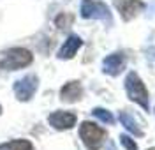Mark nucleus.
Here are the masks:
<instances>
[{
    "label": "nucleus",
    "mask_w": 155,
    "mask_h": 150,
    "mask_svg": "<svg viewBox=\"0 0 155 150\" xmlns=\"http://www.w3.org/2000/svg\"><path fill=\"white\" fill-rule=\"evenodd\" d=\"M125 92H127V97L132 101V102L139 104L145 111L150 110L148 90H146L143 80L137 76V72H134V71H130L125 78Z\"/></svg>",
    "instance_id": "f257e3e1"
},
{
    "label": "nucleus",
    "mask_w": 155,
    "mask_h": 150,
    "mask_svg": "<svg viewBox=\"0 0 155 150\" xmlns=\"http://www.w3.org/2000/svg\"><path fill=\"white\" fill-rule=\"evenodd\" d=\"M32 53L27 48H11L4 53L0 60V69L4 71H18L32 64Z\"/></svg>",
    "instance_id": "f03ea898"
},
{
    "label": "nucleus",
    "mask_w": 155,
    "mask_h": 150,
    "mask_svg": "<svg viewBox=\"0 0 155 150\" xmlns=\"http://www.w3.org/2000/svg\"><path fill=\"white\" fill-rule=\"evenodd\" d=\"M81 18L101 20L104 21L107 27L113 25V16H111L109 7L104 2H97V0H81Z\"/></svg>",
    "instance_id": "7ed1b4c3"
},
{
    "label": "nucleus",
    "mask_w": 155,
    "mask_h": 150,
    "mask_svg": "<svg viewBox=\"0 0 155 150\" xmlns=\"http://www.w3.org/2000/svg\"><path fill=\"white\" fill-rule=\"evenodd\" d=\"M79 138L83 140L88 150H101L106 140V131L95 125L94 122H83L79 125Z\"/></svg>",
    "instance_id": "20e7f679"
},
{
    "label": "nucleus",
    "mask_w": 155,
    "mask_h": 150,
    "mask_svg": "<svg viewBox=\"0 0 155 150\" xmlns=\"http://www.w3.org/2000/svg\"><path fill=\"white\" fill-rule=\"evenodd\" d=\"M39 87V80L35 74H27L23 78H19L16 83H14V95L16 99L21 101V102H27L34 97V94L37 92Z\"/></svg>",
    "instance_id": "39448f33"
},
{
    "label": "nucleus",
    "mask_w": 155,
    "mask_h": 150,
    "mask_svg": "<svg viewBox=\"0 0 155 150\" xmlns=\"http://www.w3.org/2000/svg\"><path fill=\"white\" fill-rule=\"evenodd\" d=\"M125 64H127V58L124 53H111L107 55L104 62H102V72L107 74V76H118L122 71L125 69Z\"/></svg>",
    "instance_id": "423d86ee"
},
{
    "label": "nucleus",
    "mask_w": 155,
    "mask_h": 150,
    "mask_svg": "<svg viewBox=\"0 0 155 150\" xmlns=\"http://www.w3.org/2000/svg\"><path fill=\"white\" fill-rule=\"evenodd\" d=\"M115 5L122 14L124 21H130L145 9V4L141 0H115Z\"/></svg>",
    "instance_id": "0eeeda50"
},
{
    "label": "nucleus",
    "mask_w": 155,
    "mask_h": 150,
    "mask_svg": "<svg viewBox=\"0 0 155 150\" xmlns=\"http://www.w3.org/2000/svg\"><path fill=\"white\" fill-rule=\"evenodd\" d=\"M76 115L71 111H55L48 117V122L51 127H55L58 131H65L76 125Z\"/></svg>",
    "instance_id": "6e6552de"
},
{
    "label": "nucleus",
    "mask_w": 155,
    "mask_h": 150,
    "mask_svg": "<svg viewBox=\"0 0 155 150\" xmlns=\"http://www.w3.org/2000/svg\"><path fill=\"white\" fill-rule=\"evenodd\" d=\"M83 97V87L79 81H69L60 90V99L64 102H78Z\"/></svg>",
    "instance_id": "1a4fd4ad"
},
{
    "label": "nucleus",
    "mask_w": 155,
    "mask_h": 150,
    "mask_svg": "<svg viewBox=\"0 0 155 150\" xmlns=\"http://www.w3.org/2000/svg\"><path fill=\"white\" fill-rule=\"evenodd\" d=\"M83 46V41H81V37H78V35H69L67 41L62 44V48L58 50V58L60 60H69L72 58L74 55L78 53V50Z\"/></svg>",
    "instance_id": "9d476101"
},
{
    "label": "nucleus",
    "mask_w": 155,
    "mask_h": 150,
    "mask_svg": "<svg viewBox=\"0 0 155 150\" xmlns=\"http://www.w3.org/2000/svg\"><path fill=\"white\" fill-rule=\"evenodd\" d=\"M120 122H122V125L125 127L130 134H134V136H143V131H141V127L137 125V122L134 120V117L130 115V113H127V111H122L120 113Z\"/></svg>",
    "instance_id": "9b49d317"
},
{
    "label": "nucleus",
    "mask_w": 155,
    "mask_h": 150,
    "mask_svg": "<svg viewBox=\"0 0 155 150\" xmlns=\"http://www.w3.org/2000/svg\"><path fill=\"white\" fill-rule=\"evenodd\" d=\"M0 150H34L28 140H12L7 143H2Z\"/></svg>",
    "instance_id": "f8f14e48"
},
{
    "label": "nucleus",
    "mask_w": 155,
    "mask_h": 150,
    "mask_svg": "<svg viewBox=\"0 0 155 150\" xmlns=\"http://www.w3.org/2000/svg\"><path fill=\"white\" fill-rule=\"evenodd\" d=\"M92 115H94L97 120L104 122V124H113V122H115V117L111 115V111L104 110V108H94V110H92Z\"/></svg>",
    "instance_id": "ddd939ff"
},
{
    "label": "nucleus",
    "mask_w": 155,
    "mask_h": 150,
    "mask_svg": "<svg viewBox=\"0 0 155 150\" xmlns=\"http://www.w3.org/2000/svg\"><path fill=\"white\" fill-rule=\"evenodd\" d=\"M120 143L125 147V150H137V145L134 143V140H132L129 134H122V136H120Z\"/></svg>",
    "instance_id": "4468645a"
},
{
    "label": "nucleus",
    "mask_w": 155,
    "mask_h": 150,
    "mask_svg": "<svg viewBox=\"0 0 155 150\" xmlns=\"http://www.w3.org/2000/svg\"><path fill=\"white\" fill-rule=\"evenodd\" d=\"M148 150H155V147H153V148H148Z\"/></svg>",
    "instance_id": "2eb2a0df"
},
{
    "label": "nucleus",
    "mask_w": 155,
    "mask_h": 150,
    "mask_svg": "<svg viewBox=\"0 0 155 150\" xmlns=\"http://www.w3.org/2000/svg\"><path fill=\"white\" fill-rule=\"evenodd\" d=\"M0 113H2V106H0Z\"/></svg>",
    "instance_id": "dca6fc26"
},
{
    "label": "nucleus",
    "mask_w": 155,
    "mask_h": 150,
    "mask_svg": "<svg viewBox=\"0 0 155 150\" xmlns=\"http://www.w3.org/2000/svg\"><path fill=\"white\" fill-rule=\"evenodd\" d=\"M109 150H113V147H109Z\"/></svg>",
    "instance_id": "f3484780"
}]
</instances>
